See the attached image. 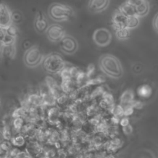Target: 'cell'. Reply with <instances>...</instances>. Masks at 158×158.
Wrapping results in <instances>:
<instances>
[{
	"mask_svg": "<svg viewBox=\"0 0 158 158\" xmlns=\"http://www.w3.org/2000/svg\"><path fill=\"white\" fill-rule=\"evenodd\" d=\"M27 111L23 107H19L15 109L12 114V118H24L27 116Z\"/></svg>",
	"mask_w": 158,
	"mask_h": 158,
	"instance_id": "cell-20",
	"label": "cell"
},
{
	"mask_svg": "<svg viewBox=\"0 0 158 158\" xmlns=\"http://www.w3.org/2000/svg\"><path fill=\"white\" fill-rule=\"evenodd\" d=\"M109 1H99L94 0L90 1L88 2V7L91 12H100L104 10L108 6Z\"/></svg>",
	"mask_w": 158,
	"mask_h": 158,
	"instance_id": "cell-10",
	"label": "cell"
},
{
	"mask_svg": "<svg viewBox=\"0 0 158 158\" xmlns=\"http://www.w3.org/2000/svg\"><path fill=\"white\" fill-rule=\"evenodd\" d=\"M0 58H1V54H0Z\"/></svg>",
	"mask_w": 158,
	"mask_h": 158,
	"instance_id": "cell-34",
	"label": "cell"
},
{
	"mask_svg": "<svg viewBox=\"0 0 158 158\" xmlns=\"http://www.w3.org/2000/svg\"><path fill=\"white\" fill-rule=\"evenodd\" d=\"M49 26L48 22L43 12H38L36 14L34 22V27L35 30L38 32L43 33L46 32Z\"/></svg>",
	"mask_w": 158,
	"mask_h": 158,
	"instance_id": "cell-9",
	"label": "cell"
},
{
	"mask_svg": "<svg viewBox=\"0 0 158 158\" xmlns=\"http://www.w3.org/2000/svg\"><path fill=\"white\" fill-rule=\"evenodd\" d=\"M123 115L125 116H128V115H130L131 114H132L133 112V107H132L131 105H129V106H127L125 107H123Z\"/></svg>",
	"mask_w": 158,
	"mask_h": 158,
	"instance_id": "cell-26",
	"label": "cell"
},
{
	"mask_svg": "<svg viewBox=\"0 0 158 158\" xmlns=\"http://www.w3.org/2000/svg\"><path fill=\"white\" fill-rule=\"evenodd\" d=\"M111 38L110 31L104 28L96 29L93 35V39L95 44L101 47L107 46L111 41Z\"/></svg>",
	"mask_w": 158,
	"mask_h": 158,
	"instance_id": "cell-6",
	"label": "cell"
},
{
	"mask_svg": "<svg viewBox=\"0 0 158 158\" xmlns=\"http://www.w3.org/2000/svg\"><path fill=\"white\" fill-rule=\"evenodd\" d=\"M5 34H6L5 30L0 27V42L2 41V40L4 38Z\"/></svg>",
	"mask_w": 158,
	"mask_h": 158,
	"instance_id": "cell-31",
	"label": "cell"
},
{
	"mask_svg": "<svg viewBox=\"0 0 158 158\" xmlns=\"http://www.w3.org/2000/svg\"><path fill=\"white\" fill-rule=\"evenodd\" d=\"M23 123H24L23 118H20V117H19V118H13V119L12 120V127L16 130H22L23 127L24 126Z\"/></svg>",
	"mask_w": 158,
	"mask_h": 158,
	"instance_id": "cell-21",
	"label": "cell"
},
{
	"mask_svg": "<svg viewBox=\"0 0 158 158\" xmlns=\"http://www.w3.org/2000/svg\"><path fill=\"white\" fill-rule=\"evenodd\" d=\"M11 144L15 146H22L25 143V139L23 135L21 134H18L12 138Z\"/></svg>",
	"mask_w": 158,
	"mask_h": 158,
	"instance_id": "cell-19",
	"label": "cell"
},
{
	"mask_svg": "<svg viewBox=\"0 0 158 158\" xmlns=\"http://www.w3.org/2000/svg\"><path fill=\"white\" fill-rule=\"evenodd\" d=\"M78 46V43L75 38L70 35H66L59 42L61 51L67 54H74L77 51Z\"/></svg>",
	"mask_w": 158,
	"mask_h": 158,
	"instance_id": "cell-7",
	"label": "cell"
},
{
	"mask_svg": "<svg viewBox=\"0 0 158 158\" xmlns=\"http://www.w3.org/2000/svg\"><path fill=\"white\" fill-rule=\"evenodd\" d=\"M6 31V33L8 35L16 38L17 36V33H18V30L17 27L14 25H10L7 28H6L5 30Z\"/></svg>",
	"mask_w": 158,
	"mask_h": 158,
	"instance_id": "cell-24",
	"label": "cell"
},
{
	"mask_svg": "<svg viewBox=\"0 0 158 158\" xmlns=\"http://www.w3.org/2000/svg\"><path fill=\"white\" fill-rule=\"evenodd\" d=\"M60 112L59 109L57 107H53L51 108L47 112V117L48 120L51 123L57 122L58 119L59 118Z\"/></svg>",
	"mask_w": 158,
	"mask_h": 158,
	"instance_id": "cell-16",
	"label": "cell"
},
{
	"mask_svg": "<svg viewBox=\"0 0 158 158\" xmlns=\"http://www.w3.org/2000/svg\"><path fill=\"white\" fill-rule=\"evenodd\" d=\"M0 103H1V102H0Z\"/></svg>",
	"mask_w": 158,
	"mask_h": 158,
	"instance_id": "cell-35",
	"label": "cell"
},
{
	"mask_svg": "<svg viewBox=\"0 0 158 158\" xmlns=\"http://www.w3.org/2000/svg\"><path fill=\"white\" fill-rule=\"evenodd\" d=\"M131 106L133 109H141L143 107V103L139 101H133L131 103Z\"/></svg>",
	"mask_w": 158,
	"mask_h": 158,
	"instance_id": "cell-28",
	"label": "cell"
},
{
	"mask_svg": "<svg viewBox=\"0 0 158 158\" xmlns=\"http://www.w3.org/2000/svg\"><path fill=\"white\" fill-rule=\"evenodd\" d=\"M42 65L46 72L51 74L59 73L66 66L64 58L58 53H51L45 56Z\"/></svg>",
	"mask_w": 158,
	"mask_h": 158,
	"instance_id": "cell-2",
	"label": "cell"
},
{
	"mask_svg": "<svg viewBox=\"0 0 158 158\" xmlns=\"http://www.w3.org/2000/svg\"><path fill=\"white\" fill-rule=\"evenodd\" d=\"M99 67L101 70L110 77L118 78L123 74V69L118 59L114 56L106 54L99 59Z\"/></svg>",
	"mask_w": 158,
	"mask_h": 158,
	"instance_id": "cell-1",
	"label": "cell"
},
{
	"mask_svg": "<svg viewBox=\"0 0 158 158\" xmlns=\"http://www.w3.org/2000/svg\"><path fill=\"white\" fill-rule=\"evenodd\" d=\"M16 52L15 45L14 44L8 45H1L0 54L1 57L8 59H12L15 57Z\"/></svg>",
	"mask_w": 158,
	"mask_h": 158,
	"instance_id": "cell-11",
	"label": "cell"
},
{
	"mask_svg": "<svg viewBox=\"0 0 158 158\" xmlns=\"http://www.w3.org/2000/svg\"><path fill=\"white\" fill-rule=\"evenodd\" d=\"M134 101V94L131 89L125 91L120 97V106L123 107L131 105Z\"/></svg>",
	"mask_w": 158,
	"mask_h": 158,
	"instance_id": "cell-14",
	"label": "cell"
},
{
	"mask_svg": "<svg viewBox=\"0 0 158 158\" xmlns=\"http://www.w3.org/2000/svg\"><path fill=\"white\" fill-rule=\"evenodd\" d=\"M135 6L136 15L143 17L147 14L149 11V4L144 1H132Z\"/></svg>",
	"mask_w": 158,
	"mask_h": 158,
	"instance_id": "cell-12",
	"label": "cell"
},
{
	"mask_svg": "<svg viewBox=\"0 0 158 158\" xmlns=\"http://www.w3.org/2000/svg\"><path fill=\"white\" fill-rule=\"evenodd\" d=\"M119 12L123 15H125L126 17L136 15L135 6L132 1H127L123 3L120 6Z\"/></svg>",
	"mask_w": 158,
	"mask_h": 158,
	"instance_id": "cell-13",
	"label": "cell"
},
{
	"mask_svg": "<svg viewBox=\"0 0 158 158\" xmlns=\"http://www.w3.org/2000/svg\"><path fill=\"white\" fill-rule=\"evenodd\" d=\"M46 33L48 38L53 43H59L66 36L64 27L56 23L50 25Z\"/></svg>",
	"mask_w": 158,
	"mask_h": 158,
	"instance_id": "cell-5",
	"label": "cell"
},
{
	"mask_svg": "<svg viewBox=\"0 0 158 158\" xmlns=\"http://www.w3.org/2000/svg\"><path fill=\"white\" fill-rule=\"evenodd\" d=\"M137 93H138V94L141 98H148L151 94L152 89L149 85H143L138 88Z\"/></svg>",
	"mask_w": 158,
	"mask_h": 158,
	"instance_id": "cell-17",
	"label": "cell"
},
{
	"mask_svg": "<svg viewBox=\"0 0 158 158\" xmlns=\"http://www.w3.org/2000/svg\"><path fill=\"white\" fill-rule=\"evenodd\" d=\"M154 26L156 30L158 32V14L156 15L154 20Z\"/></svg>",
	"mask_w": 158,
	"mask_h": 158,
	"instance_id": "cell-30",
	"label": "cell"
},
{
	"mask_svg": "<svg viewBox=\"0 0 158 158\" xmlns=\"http://www.w3.org/2000/svg\"><path fill=\"white\" fill-rule=\"evenodd\" d=\"M127 18L125 15L121 14L120 12L115 14L113 17V25H114L115 30L120 28H126V20Z\"/></svg>",
	"mask_w": 158,
	"mask_h": 158,
	"instance_id": "cell-15",
	"label": "cell"
},
{
	"mask_svg": "<svg viewBox=\"0 0 158 158\" xmlns=\"http://www.w3.org/2000/svg\"><path fill=\"white\" fill-rule=\"evenodd\" d=\"M120 124L123 127L129 125V120L127 117H123L120 120Z\"/></svg>",
	"mask_w": 158,
	"mask_h": 158,
	"instance_id": "cell-29",
	"label": "cell"
},
{
	"mask_svg": "<svg viewBox=\"0 0 158 158\" xmlns=\"http://www.w3.org/2000/svg\"><path fill=\"white\" fill-rule=\"evenodd\" d=\"M106 158H115V157H114L113 155L110 154V155H108V156L106 157Z\"/></svg>",
	"mask_w": 158,
	"mask_h": 158,
	"instance_id": "cell-32",
	"label": "cell"
},
{
	"mask_svg": "<svg viewBox=\"0 0 158 158\" xmlns=\"http://www.w3.org/2000/svg\"><path fill=\"white\" fill-rule=\"evenodd\" d=\"M139 24V19L137 15H133L127 18L126 28H133L136 27Z\"/></svg>",
	"mask_w": 158,
	"mask_h": 158,
	"instance_id": "cell-18",
	"label": "cell"
},
{
	"mask_svg": "<svg viewBox=\"0 0 158 158\" xmlns=\"http://www.w3.org/2000/svg\"><path fill=\"white\" fill-rule=\"evenodd\" d=\"M2 135L6 141H9L12 139V134L9 127L6 125H4L2 129Z\"/></svg>",
	"mask_w": 158,
	"mask_h": 158,
	"instance_id": "cell-23",
	"label": "cell"
},
{
	"mask_svg": "<svg viewBox=\"0 0 158 158\" xmlns=\"http://www.w3.org/2000/svg\"><path fill=\"white\" fill-rule=\"evenodd\" d=\"M48 15L54 21H65L73 15V10L68 5L54 2L50 5L48 9Z\"/></svg>",
	"mask_w": 158,
	"mask_h": 158,
	"instance_id": "cell-3",
	"label": "cell"
},
{
	"mask_svg": "<svg viewBox=\"0 0 158 158\" xmlns=\"http://www.w3.org/2000/svg\"><path fill=\"white\" fill-rule=\"evenodd\" d=\"M22 158H30V157L27 156H23Z\"/></svg>",
	"mask_w": 158,
	"mask_h": 158,
	"instance_id": "cell-33",
	"label": "cell"
},
{
	"mask_svg": "<svg viewBox=\"0 0 158 158\" xmlns=\"http://www.w3.org/2000/svg\"><path fill=\"white\" fill-rule=\"evenodd\" d=\"M11 146V144L9 141H4L0 144V153H4L8 151Z\"/></svg>",
	"mask_w": 158,
	"mask_h": 158,
	"instance_id": "cell-25",
	"label": "cell"
},
{
	"mask_svg": "<svg viewBox=\"0 0 158 158\" xmlns=\"http://www.w3.org/2000/svg\"><path fill=\"white\" fill-rule=\"evenodd\" d=\"M12 22V12L6 4L0 2V27L6 30Z\"/></svg>",
	"mask_w": 158,
	"mask_h": 158,
	"instance_id": "cell-8",
	"label": "cell"
},
{
	"mask_svg": "<svg viewBox=\"0 0 158 158\" xmlns=\"http://www.w3.org/2000/svg\"><path fill=\"white\" fill-rule=\"evenodd\" d=\"M44 57L43 53L37 46H33L28 49L23 56L25 64L29 67H35L42 64Z\"/></svg>",
	"mask_w": 158,
	"mask_h": 158,
	"instance_id": "cell-4",
	"label": "cell"
},
{
	"mask_svg": "<svg viewBox=\"0 0 158 158\" xmlns=\"http://www.w3.org/2000/svg\"><path fill=\"white\" fill-rule=\"evenodd\" d=\"M129 35V31L127 28H120L116 30V36L118 38L123 40L126 39Z\"/></svg>",
	"mask_w": 158,
	"mask_h": 158,
	"instance_id": "cell-22",
	"label": "cell"
},
{
	"mask_svg": "<svg viewBox=\"0 0 158 158\" xmlns=\"http://www.w3.org/2000/svg\"><path fill=\"white\" fill-rule=\"evenodd\" d=\"M123 131L125 135H130L133 131V128L130 124L123 127Z\"/></svg>",
	"mask_w": 158,
	"mask_h": 158,
	"instance_id": "cell-27",
	"label": "cell"
}]
</instances>
